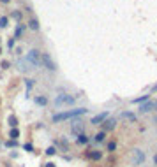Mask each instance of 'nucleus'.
I'll return each mask as SVG.
<instances>
[{"label": "nucleus", "mask_w": 157, "mask_h": 167, "mask_svg": "<svg viewBox=\"0 0 157 167\" xmlns=\"http://www.w3.org/2000/svg\"><path fill=\"white\" fill-rule=\"evenodd\" d=\"M110 118V113L108 111H104V113H99V114H96L92 120H90V123L94 125V127H97V125H102L104 121H106Z\"/></svg>", "instance_id": "0eeeda50"}, {"label": "nucleus", "mask_w": 157, "mask_h": 167, "mask_svg": "<svg viewBox=\"0 0 157 167\" xmlns=\"http://www.w3.org/2000/svg\"><path fill=\"white\" fill-rule=\"evenodd\" d=\"M131 153H132V164H134V165H141V164L145 162V151H143V150L134 148Z\"/></svg>", "instance_id": "423d86ee"}, {"label": "nucleus", "mask_w": 157, "mask_h": 167, "mask_svg": "<svg viewBox=\"0 0 157 167\" xmlns=\"http://www.w3.org/2000/svg\"><path fill=\"white\" fill-rule=\"evenodd\" d=\"M43 167H57V164H53V162H46Z\"/></svg>", "instance_id": "c756f323"}, {"label": "nucleus", "mask_w": 157, "mask_h": 167, "mask_svg": "<svg viewBox=\"0 0 157 167\" xmlns=\"http://www.w3.org/2000/svg\"><path fill=\"white\" fill-rule=\"evenodd\" d=\"M152 109H154V102L152 100H146L145 104H141V107H140L141 113H150Z\"/></svg>", "instance_id": "4468645a"}, {"label": "nucleus", "mask_w": 157, "mask_h": 167, "mask_svg": "<svg viewBox=\"0 0 157 167\" xmlns=\"http://www.w3.org/2000/svg\"><path fill=\"white\" fill-rule=\"evenodd\" d=\"M53 104H55L57 107H64V106H74V104H76V97L69 95V93H60V95H57V97H55Z\"/></svg>", "instance_id": "f03ea898"}, {"label": "nucleus", "mask_w": 157, "mask_h": 167, "mask_svg": "<svg viewBox=\"0 0 157 167\" xmlns=\"http://www.w3.org/2000/svg\"><path fill=\"white\" fill-rule=\"evenodd\" d=\"M117 146H118L117 139H111V141H108V144H106V151H108V153H115V151H117Z\"/></svg>", "instance_id": "f8f14e48"}, {"label": "nucleus", "mask_w": 157, "mask_h": 167, "mask_svg": "<svg viewBox=\"0 0 157 167\" xmlns=\"http://www.w3.org/2000/svg\"><path fill=\"white\" fill-rule=\"evenodd\" d=\"M146 100H150V95H143V97H138V99H134L132 102L140 104V102H146Z\"/></svg>", "instance_id": "a878e982"}, {"label": "nucleus", "mask_w": 157, "mask_h": 167, "mask_svg": "<svg viewBox=\"0 0 157 167\" xmlns=\"http://www.w3.org/2000/svg\"><path fill=\"white\" fill-rule=\"evenodd\" d=\"M154 109L157 111V100H154Z\"/></svg>", "instance_id": "473e14b6"}, {"label": "nucleus", "mask_w": 157, "mask_h": 167, "mask_svg": "<svg viewBox=\"0 0 157 167\" xmlns=\"http://www.w3.org/2000/svg\"><path fill=\"white\" fill-rule=\"evenodd\" d=\"M152 91H157V85H154V86H152Z\"/></svg>", "instance_id": "72a5a7b5"}, {"label": "nucleus", "mask_w": 157, "mask_h": 167, "mask_svg": "<svg viewBox=\"0 0 157 167\" xmlns=\"http://www.w3.org/2000/svg\"><path fill=\"white\" fill-rule=\"evenodd\" d=\"M25 60H27L34 69H39V67H41V51L30 49L28 53H27V56H25Z\"/></svg>", "instance_id": "7ed1b4c3"}, {"label": "nucleus", "mask_w": 157, "mask_h": 167, "mask_svg": "<svg viewBox=\"0 0 157 167\" xmlns=\"http://www.w3.org/2000/svg\"><path fill=\"white\" fill-rule=\"evenodd\" d=\"M85 158H88V160H92V162H101V160H102V151H99V150L85 151Z\"/></svg>", "instance_id": "6e6552de"}, {"label": "nucleus", "mask_w": 157, "mask_h": 167, "mask_svg": "<svg viewBox=\"0 0 157 167\" xmlns=\"http://www.w3.org/2000/svg\"><path fill=\"white\" fill-rule=\"evenodd\" d=\"M7 123H9V127H11V129H18V118H16V114H9Z\"/></svg>", "instance_id": "dca6fc26"}, {"label": "nucleus", "mask_w": 157, "mask_h": 167, "mask_svg": "<svg viewBox=\"0 0 157 167\" xmlns=\"http://www.w3.org/2000/svg\"><path fill=\"white\" fill-rule=\"evenodd\" d=\"M9 65H11V64H9L7 60H2V64H0V67H2L4 70H5V69H9Z\"/></svg>", "instance_id": "cd10ccee"}, {"label": "nucleus", "mask_w": 157, "mask_h": 167, "mask_svg": "<svg viewBox=\"0 0 157 167\" xmlns=\"http://www.w3.org/2000/svg\"><path fill=\"white\" fill-rule=\"evenodd\" d=\"M21 35H23V25H18L14 30V39H19Z\"/></svg>", "instance_id": "4be33fe9"}, {"label": "nucleus", "mask_w": 157, "mask_h": 167, "mask_svg": "<svg viewBox=\"0 0 157 167\" xmlns=\"http://www.w3.org/2000/svg\"><path fill=\"white\" fill-rule=\"evenodd\" d=\"M122 118H124V120H129V121L134 123V121H136V114L131 113V111H124V113H122Z\"/></svg>", "instance_id": "f3484780"}, {"label": "nucleus", "mask_w": 157, "mask_h": 167, "mask_svg": "<svg viewBox=\"0 0 157 167\" xmlns=\"http://www.w3.org/2000/svg\"><path fill=\"white\" fill-rule=\"evenodd\" d=\"M16 67H18V70H19V72H28V70H32V69H34V67L30 65L25 58H18V62H16Z\"/></svg>", "instance_id": "1a4fd4ad"}, {"label": "nucleus", "mask_w": 157, "mask_h": 167, "mask_svg": "<svg viewBox=\"0 0 157 167\" xmlns=\"http://www.w3.org/2000/svg\"><path fill=\"white\" fill-rule=\"evenodd\" d=\"M41 65H44L48 70H57V64L53 62V58H51L49 53H41Z\"/></svg>", "instance_id": "20e7f679"}, {"label": "nucleus", "mask_w": 157, "mask_h": 167, "mask_svg": "<svg viewBox=\"0 0 157 167\" xmlns=\"http://www.w3.org/2000/svg\"><path fill=\"white\" fill-rule=\"evenodd\" d=\"M34 85H35V83H34V79H25V86H27V97L30 95V90L34 88Z\"/></svg>", "instance_id": "6ab92c4d"}, {"label": "nucleus", "mask_w": 157, "mask_h": 167, "mask_svg": "<svg viewBox=\"0 0 157 167\" xmlns=\"http://www.w3.org/2000/svg\"><path fill=\"white\" fill-rule=\"evenodd\" d=\"M28 28L34 30V32H37V30L41 28V27H39V21H37V18H30V19H28Z\"/></svg>", "instance_id": "2eb2a0df"}, {"label": "nucleus", "mask_w": 157, "mask_h": 167, "mask_svg": "<svg viewBox=\"0 0 157 167\" xmlns=\"http://www.w3.org/2000/svg\"><path fill=\"white\" fill-rule=\"evenodd\" d=\"M11 18H13V19H16V21H21L23 14L19 13V11H13V13H11Z\"/></svg>", "instance_id": "5701e85b"}, {"label": "nucleus", "mask_w": 157, "mask_h": 167, "mask_svg": "<svg viewBox=\"0 0 157 167\" xmlns=\"http://www.w3.org/2000/svg\"><path fill=\"white\" fill-rule=\"evenodd\" d=\"M83 130H85V121H83V120H72V123H71V134L78 137L80 134H83Z\"/></svg>", "instance_id": "39448f33"}, {"label": "nucleus", "mask_w": 157, "mask_h": 167, "mask_svg": "<svg viewBox=\"0 0 157 167\" xmlns=\"http://www.w3.org/2000/svg\"><path fill=\"white\" fill-rule=\"evenodd\" d=\"M154 162H155V165H157V153L154 155Z\"/></svg>", "instance_id": "2f4dec72"}, {"label": "nucleus", "mask_w": 157, "mask_h": 167, "mask_svg": "<svg viewBox=\"0 0 157 167\" xmlns=\"http://www.w3.org/2000/svg\"><path fill=\"white\" fill-rule=\"evenodd\" d=\"M9 23V18L7 16H0V28H5Z\"/></svg>", "instance_id": "b1692460"}, {"label": "nucleus", "mask_w": 157, "mask_h": 167, "mask_svg": "<svg viewBox=\"0 0 157 167\" xmlns=\"http://www.w3.org/2000/svg\"><path fill=\"white\" fill-rule=\"evenodd\" d=\"M104 141H106V132H104V130H101V132H97L96 135H94V142L101 144V142H104Z\"/></svg>", "instance_id": "ddd939ff"}, {"label": "nucleus", "mask_w": 157, "mask_h": 167, "mask_svg": "<svg viewBox=\"0 0 157 167\" xmlns=\"http://www.w3.org/2000/svg\"><path fill=\"white\" fill-rule=\"evenodd\" d=\"M88 109L87 107H78V109H69V111H64V113H57L53 114V123H58V121H65V120H74V118H80L83 114H87Z\"/></svg>", "instance_id": "f257e3e1"}, {"label": "nucleus", "mask_w": 157, "mask_h": 167, "mask_svg": "<svg viewBox=\"0 0 157 167\" xmlns=\"http://www.w3.org/2000/svg\"><path fill=\"white\" fill-rule=\"evenodd\" d=\"M34 100H35V104H37V106H46V104H48V99H46V97H43V95L35 97Z\"/></svg>", "instance_id": "aec40b11"}, {"label": "nucleus", "mask_w": 157, "mask_h": 167, "mask_svg": "<svg viewBox=\"0 0 157 167\" xmlns=\"http://www.w3.org/2000/svg\"><path fill=\"white\" fill-rule=\"evenodd\" d=\"M0 2H2V4H9V2H11V0H0Z\"/></svg>", "instance_id": "7c9ffc66"}, {"label": "nucleus", "mask_w": 157, "mask_h": 167, "mask_svg": "<svg viewBox=\"0 0 157 167\" xmlns=\"http://www.w3.org/2000/svg\"><path fill=\"white\" fill-rule=\"evenodd\" d=\"M23 150L28 151V153H32V151H34V144H32V142H25V144H23Z\"/></svg>", "instance_id": "393cba45"}, {"label": "nucleus", "mask_w": 157, "mask_h": 167, "mask_svg": "<svg viewBox=\"0 0 157 167\" xmlns=\"http://www.w3.org/2000/svg\"><path fill=\"white\" fill-rule=\"evenodd\" d=\"M0 53H2V48H0Z\"/></svg>", "instance_id": "f704fd0d"}, {"label": "nucleus", "mask_w": 157, "mask_h": 167, "mask_svg": "<svg viewBox=\"0 0 157 167\" xmlns=\"http://www.w3.org/2000/svg\"><path fill=\"white\" fill-rule=\"evenodd\" d=\"M16 146H18V141H13V139L5 141V148H16Z\"/></svg>", "instance_id": "bb28decb"}, {"label": "nucleus", "mask_w": 157, "mask_h": 167, "mask_svg": "<svg viewBox=\"0 0 157 167\" xmlns=\"http://www.w3.org/2000/svg\"><path fill=\"white\" fill-rule=\"evenodd\" d=\"M44 153H46L48 156H53V155H57V153H58V150L55 148V146H49V148H46V150H44Z\"/></svg>", "instance_id": "412c9836"}, {"label": "nucleus", "mask_w": 157, "mask_h": 167, "mask_svg": "<svg viewBox=\"0 0 157 167\" xmlns=\"http://www.w3.org/2000/svg\"><path fill=\"white\" fill-rule=\"evenodd\" d=\"M7 48H9V49L14 48V39H9V40H7Z\"/></svg>", "instance_id": "c85d7f7f"}, {"label": "nucleus", "mask_w": 157, "mask_h": 167, "mask_svg": "<svg viewBox=\"0 0 157 167\" xmlns=\"http://www.w3.org/2000/svg\"><path fill=\"white\" fill-rule=\"evenodd\" d=\"M0 146H2V141H0Z\"/></svg>", "instance_id": "c9c22d12"}, {"label": "nucleus", "mask_w": 157, "mask_h": 167, "mask_svg": "<svg viewBox=\"0 0 157 167\" xmlns=\"http://www.w3.org/2000/svg\"><path fill=\"white\" fill-rule=\"evenodd\" d=\"M18 137H19V129H11V132H9V139L18 141Z\"/></svg>", "instance_id": "a211bd4d"}, {"label": "nucleus", "mask_w": 157, "mask_h": 167, "mask_svg": "<svg viewBox=\"0 0 157 167\" xmlns=\"http://www.w3.org/2000/svg\"><path fill=\"white\" fill-rule=\"evenodd\" d=\"M76 142H78L80 146H87V144L90 142V137H88V135H87L85 132H83V134H80L78 137H76Z\"/></svg>", "instance_id": "9b49d317"}, {"label": "nucleus", "mask_w": 157, "mask_h": 167, "mask_svg": "<svg viewBox=\"0 0 157 167\" xmlns=\"http://www.w3.org/2000/svg\"><path fill=\"white\" fill-rule=\"evenodd\" d=\"M41 167H43V165H41Z\"/></svg>", "instance_id": "e433bc0d"}, {"label": "nucleus", "mask_w": 157, "mask_h": 167, "mask_svg": "<svg viewBox=\"0 0 157 167\" xmlns=\"http://www.w3.org/2000/svg\"><path fill=\"white\" fill-rule=\"evenodd\" d=\"M115 127H117V118H108L106 121L102 123V130L108 132V130H113Z\"/></svg>", "instance_id": "9d476101"}]
</instances>
